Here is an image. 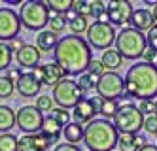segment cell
I'll use <instances>...</instances> for the list:
<instances>
[{"instance_id": "6da1fadb", "label": "cell", "mask_w": 157, "mask_h": 151, "mask_svg": "<svg viewBox=\"0 0 157 151\" xmlns=\"http://www.w3.org/2000/svg\"><path fill=\"white\" fill-rule=\"evenodd\" d=\"M53 61L63 68L64 76H82L93 61V49L82 36L68 34L59 40L53 51Z\"/></svg>"}, {"instance_id": "7a4b0ae2", "label": "cell", "mask_w": 157, "mask_h": 151, "mask_svg": "<svg viewBox=\"0 0 157 151\" xmlns=\"http://www.w3.org/2000/svg\"><path fill=\"white\" fill-rule=\"evenodd\" d=\"M125 92L131 98L155 100L157 96V64L138 62L125 74Z\"/></svg>"}, {"instance_id": "3957f363", "label": "cell", "mask_w": 157, "mask_h": 151, "mask_svg": "<svg viewBox=\"0 0 157 151\" xmlns=\"http://www.w3.org/2000/svg\"><path fill=\"white\" fill-rule=\"evenodd\" d=\"M119 142V132L108 119H95L85 125L83 144L89 151H114Z\"/></svg>"}, {"instance_id": "277c9868", "label": "cell", "mask_w": 157, "mask_h": 151, "mask_svg": "<svg viewBox=\"0 0 157 151\" xmlns=\"http://www.w3.org/2000/svg\"><path fill=\"white\" fill-rule=\"evenodd\" d=\"M116 49L119 51V55L123 57V59H127V61L140 59V57L144 55V51L148 49L146 34L134 30L132 27H125L121 32H117Z\"/></svg>"}, {"instance_id": "5b68a950", "label": "cell", "mask_w": 157, "mask_h": 151, "mask_svg": "<svg viewBox=\"0 0 157 151\" xmlns=\"http://www.w3.org/2000/svg\"><path fill=\"white\" fill-rule=\"evenodd\" d=\"M49 8L46 6V2H40V0H32V2H23L19 9V19L21 25L30 32H42L46 30V27L49 25Z\"/></svg>"}, {"instance_id": "8992f818", "label": "cell", "mask_w": 157, "mask_h": 151, "mask_svg": "<svg viewBox=\"0 0 157 151\" xmlns=\"http://www.w3.org/2000/svg\"><path fill=\"white\" fill-rule=\"evenodd\" d=\"M144 113L138 110L134 104H121L116 117H114V126L119 134H138L140 129H144Z\"/></svg>"}, {"instance_id": "52a82bcc", "label": "cell", "mask_w": 157, "mask_h": 151, "mask_svg": "<svg viewBox=\"0 0 157 151\" xmlns=\"http://www.w3.org/2000/svg\"><path fill=\"white\" fill-rule=\"evenodd\" d=\"M85 92L80 89L76 79H63L61 83H57L53 87V100L57 104V108H64V110H74L85 96Z\"/></svg>"}, {"instance_id": "ba28073f", "label": "cell", "mask_w": 157, "mask_h": 151, "mask_svg": "<svg viewBox=\"0 0 157 151\" xmlns=\"http://www.w3.org/2000/svg\"><path fill=\"white\" fill-rule=\"evenodd\" d=\"M87 43L91 45V49H112V43H116L117 32L116 28L104 21H95L87 28Z\"/></svg>"}, {"instance_id": "9c48e42d", "label": "cell", "mask_w": 157, "mask_h": 151, "mask_svg": "<svg viewBox=\"0 0 157 151\" xmlns=\"http://www.w3.org/2000/svg\"><path fill=\"white\" fill-rule=\"evenodd\" d=\"M125 92V77L117 72H106L97 81V95L104 100H117Z\"/></svg>"}, {"instance_id": "30bf717a", "label": "cell", "mask_w": 157, "mask_h": 151, "mask_svg": "<svg viewBox=\"0 0 157 151\" xmlns=\"http://www.w3.org/2000/svg\"><path fill=\"white\" fill-rule=\"evenodd\" d=\"M44 113L36 106H23L15 115V126H19L25 134H38L44 126Z\"/></svg>"}, {"instance_id": "8fae6325", "label": "cell", "mask_w": 157, "mask_h": 151, "mask_svg": "<svg viewBox=\"0 0 157 151\" xmlns=\"http://www.w3.org/2000/svg\"><path fill=\"white\" fill-rule=\"evenodd\" d=\"M21 27L23 25L17 11H13L12 8H0V42L6 43L17 38Z\"/></svg>"}, {"instance_id": "7c38bea8", "label": "cell", "mask_w": 157, "mask_h": 151, "mask_svg": "<svg viewBox=\"0 0 157 151\" xmlns=\"http://www.w3.org/2000/svg\"><path fill=\"white\" fill-rule=\"evenodd\" d=\"M132 4L127 0H116V2H106V23L112 27H121L131 23L132 17Z\"/></svg>"}, {"instance_id": "4fadbf2b", "label": "cell", "mask_w": 157, "mask_h": 151, "mask_svg": "<svg viewBox=\"0 0 157 151\" xmlns=\"http://www.w3.org/2000/svg\"><path fill=\"white\" fill-rule=\"evenodd\" d=\"M40 89H42V83L32 76V72H27L21 76V79L15 83V91L19 92V96L23 98H32V96H40Z\"/></svg>"}, {"instance_id": "5bb4252c", "label": "cell", "mask_w": 157, "mask_h": 151, "mask_svg": "<svg viewBox=\"0 0 157 151\" xmlns=\"http://www.w3.org/2000/svg\"><path fill=\"white\" fill-rule=\"evenodd\" d=\"M98 111H97V108L93 106V100L91 98H83L78 106L72 110V119H74V123H78V125H89L91 121H95Z\"/></svg>"}, {"instance_id": "9a60e30c", "label": "cell", "mask_w": 157, "mask_h": 151, "mask_svg": "<svg viewBox=\"0 0 157 151\" xmlns=\"http://www.w3.org/2000/svg\"><path fill=\"white\" fill-rule=\"evenodd\" d=\"M40 57H42V51L36 47V45L27 43L19 53H15V61H17V64L21 68H32V70H34L38 66V62H40Z\"/></svg>"}, {"instance_id": "2e32d148", "label": "cell", "mask_w": 157, "mask_h": 151, "mask_svg": "<svg viewBox=\"0 0 157 151\" xmlns=\"http://www.w3.org/2000/svg\"><path fill=\"white\" fill-rule=\"evenodd\" d=\"M131 27L134 30H138V32H146V30L150 32L153 28V15H151V11L146 9V8L134 9L132 17H131Z\"/></svg>"}, {"instance_id": "e0dca14e", "label": "cell", "mask_w": 157, "mask_h": 151, "mask_svg": "<svg viewBox=\"0 0 157 151\" xmlns=\"http://www.w3.org/2000/svg\"><path fill=\"white\" fill-rule=\"evenodd\" d=\"M63 79H64V72H63V68L59 64H55V62L42 64V79H40L42 85L55 87L57 83H61Z\"/></svg>"}, {"instance_id": "ac0fdd59", "label": "cell", "mask_w": 157, "mask_h": 151, "mask_svg": "<svg viewBox=\"0 0 157 151\" xmlns=\"http://www.w3.org/2000/svg\"><path fill=\"white\" fill-rule=\"evenodd\" d=\"M59 34H55L51 30H42L36 34V47L42 51V53H49V51H55L59 43Z\"/></svg>"}, {"instance_id": "d6986e66", "label": "cell", "mask_w": 157, "mask_h": 151, "mask_svg": "<svg viewBox=\"0 0 157 151\" xmlns=\"http://www.w3.org/2000/svg\"><path fill=\"white\" fill-rule=\"evenodd\" d=\"M146 145L144 138L138 134H119L117 147L119 151H140Z\"/></svg>"}, {"instance_id": "ffe728a7", "label": "cell", "mask_w": 157, "mask_h": 151, "mask_svg": "<svg viewBox=\"0 0 157 151\" xmlns=\"http://www.w3.org/2000/svg\"><path fill=\"white\" fill-rule=\"evenodd\" d=\"M40 132L46 136L51 144H55L57 140H61V138H63V126H61L57 121H55V119H51L49 113H48L46 119H44V126H42Z\"/></svg>"}, {"instance_id": "44dd1931", "label": "cell", "mask_w": 157, "mask_h": 151, "mask_svg": "<svg viewBox=\"0 0 157 151\" xmlns=\"http://www.w3.org/2000/svg\"><path fill=\"white\" fill-rule=\"evenodd\" d=\"M83 125H78V123H70V125H66L64 129H63V138H64V142L66 144H72V145H78L80 142H83Z\"/></svg>"}, {"instance_id": "7402d4cb", "label": "cell", "mask_w": 157, "mask_h": 151, "mask_svg": "<svg viewBox=\"0 0 157 151\" xmlns=\"http://www.w3.org/2000/svg\"><path fill=\"white\" fill-rule=\"evenodd\" d=\"M100 62L104 64L106 72H116L117 68L123 64V57L119 55V51H117V49H106V51H102Z\"/></svg>"}, {"instance_id": "603a6c76", "label": "cell", "mask_w": 157, "mask_h": 151, "mask_svg": "<svg viewBox=\"0 0 157 151\" xmlns=\"http://www.w3.org/2000/svg\"><path fill=\"white\" fill-rule=\"evenodd\" d=\"M15 111L10 106H0V132L8 134L15 126Z\"/></svg>"}, {"instance_id": "cb8c5ba5", "label": "cell", "mask_w": 157, "mask_h": 151, "mask_svg": "<svg viewBox=\"0 0 157 151\" xmlns=\"http://www.w3.org/2000/svg\"><path fill=\"white\" fill-rule=\"evenodd\" d=\"M46 6L49 8V11L57 15H66L74 6V0H48Z\"/></svg>"}, {"instance_id": "d4e9b609", "label": "cell", "mask_w": 157, "mask_h": 151, "mask_svg": "<svg viewBox=\"0 0 157 151\" xmlns=\"http://www.w3.org/2000/svg\"><path fill=\"white\" fill-rule=\"evenodd\" d=\"M117 110H119L117 100H104V98H102V104H100L98 113L102 115V119H108V121H110V119H114V117H116Z\"/></svg>"}, {"instance_id": "484cf974", "label": "cell", "mask_w": 157, "mask_h": 151, "mask_svg": "<svg viewBox=\"0 0 157 151\" xmlns=\"http://www.w3.org/2000/svg\"><path fill=\"white\" fill-rule=\"evenodd\" d=\"M68 28H70V32L74 34V36H82V34L87 32V28H89V21H87V17L76 15L74 19L68 21Z\"/></svg>"}, {"instance_id": "4316f807", "label": "cell", "mask_w": 157, "mask_h": 151, "mask_svg": "<svg viewBox=\"0 0 157 151\" xmlns=\"http://www.w3.org/2000/svg\"><path fill=\"white\" fill-rule=\"evenodd\" d=\"M0 151H19V138L12 132L0 134Z\"/></svg>"}, {"instance_id": "83f0119b", "label": "cell", "mask_w": 157, "mask_h": 151, "mask_svg": "<svg viewBox=\"0 0 157 151\" xmlns=\"http://www.w3.org/2000/svg\"><path fill=\"white\" fill-rule=\"evenodd\" d=\"M49 117L57 121L63 129H64L66 125L72 123V121H70V119H72V113H70L68 110H64V108H55V110H51V111H49Z\"/></svg>"}, {"instance_id": "f1b7e54d", "label": "cell", "mask_w": 157, "mask_h": 151, "mask_svg": "<svg viewBox=\"0 0 157 151\" xmlns=\"http://www.w3.org/2000/svg\"><path fill=\"white\" fill-rule=\"evenodd\" d=\"M78 81V85H80V89L83 91V92H89V91H97V81H98V77H93L91 74H82L80 76V79H76Z\"/></svg>"}, {"instance_id": "f546056e", "label": "cell", "mask_w": 157, "mask_h": 151, "mask_svg": "<svg viewBox=\"0 0 157 151\" xmlns=\"http://www.w3.org/2000/svg\"><path fill=\"white\" fill-rule=\"evenodd\" d=\"M64 27H68V19H66V15H57V13H53L49 17V30L55 32V34H59L64 30Z\"/></svg>"}, {"instance_id": "4dcf8cb0", "label": "cell", "mask_w": 157, "mask_h": 151, "mask_svg": "<svg viewBox=\"0 0 157 151\" xmlns=\"http://www.w3.org/2000/svg\"><path fill=\"white\" fill-rule=\"evenodd\" d=\"M10 64H12V49L8 43L0 42V70H10Z\"/></svg>"}, {"instance_id": "1f68e13d", "label": "cell", "mask_w": 157, "mask_h": 151, "mask_svg": "<svg viewBox=\"0 0 157 151\" xmlns=\"http://www.w3.org/2000/svg\"><path fill=\"white\" fill-rule=\"evenodd\" d=\"M15 91V83L8 76H0V98H10Z\"/></svg>"}, {"instance_id": "d6a6232c", "label": "cell", "mask_w": 157, "mask_h": 151, "mask_svg": "<svg viewBox=\"0 0 157 151\" xmlns=\"http://www.w3.org/2000/svg\"><path fill=\"white\" fill-rule=\"evenodd\" d=\"M91 17H95V21L106 23V2H100V0L91 2Z\"/></svg>"}, {"instance_id": "836d02e7", "label": "cell", "mask_w": 157, "mask_h": 151, "mask_svg": "<svg viewBox=\"0 0 157 151\" xmlns=\"http://www.w3.org/2000/svg\"><path fill=\"white\" fill-rule=\"evenodd\" d=\"M34 106L44 113V111H51V110H55V100H53V96H49V95H40V96H36V104Z\"/></svg>"}, {"instance_id": "e575fe53", "label": "cell", "mask_w": 157, "mask_h": 151, "mask_svg": "<svg viewBox=\"0 0 157 151\" xmlns=\"http://www.w3.org/2000/svg\"><path fill=\"white\" fill-rule=\"evenodd\" d=\"M72 11L80 17H91V2H85V0H74Z\"/></svg>"}, {"instance_id": "d590c367", "label": "cell", "mask_w": 157, "mask_h": 151, "mask_svg": "<svg viewBox=\"0 0 157 151\" xmlns=\"http://www.w3.org/2000/svg\"><path fill=\"white\" fill-rule=\"evenodd\" d=\"M19 151H38L36 142H34V134H25L19 138Z\"/></svg>"}, {"instance_id": "8d00e7d4", "label": "cell", "mask_w": 157, "mask_h": 151, "mask_svg": "<svg viewBox=\"0 0 157 151\" xmlns=\"http://www.w3.org/2000/svg\"><path fill=\"white\" fill-rule=\"evenodd\" d=\"M87 74H91L93 77H100L102 74H106V68H104V64L100 62V61H91V64H89V68H87Z\"/></svg>"}, {"instance_id": "74e56055", "label": "cell", "mask_w": 157, "mask_h": 151, "mask_svg": "<svg viewBox=\"0 0 157 151\" xmlns=\"http://www.w3.org/2000/svg\"><path fill=\"white\" fill-rule=\"evenodd\" d=\"M144 130L148 134H157V115H148V117H146Z\"/></svg>"}, {"instance_id": "f35d334b", "label": "cell", "mask_w": 157, "mask_h": 151, "mask_svg": "<svg viewBox=\"0 0 157 151\" xmlns=\"http://www.w3.org/2000/svg\"><path fill=\"white\" fill-rule=\"evenodd\" d=\"M138 110L144 115H155V100H140Z\"/></svg>"}, {"instance_id": "ab89813d", "label": "cell", "mask_w": 157, "mask_h": 151, "mask_svg": "<svg viewBox=\"0 0 157 151\" xmlns=\"http://www.w3.org/2000/svg\"><path fill=\"white\" fill-rule=\"evenodd\" d=\"M34 142H36V149H38V151H48V149H49V145H51V142H49V140H48V138L44 136L42 132L34 134Z\"/></svg>"}, {"instance_id": "60d3db41", "label": "cell", "mask_w": 157, "mask_h": 151, "mask_svg": "<svg viewBox=\"0 0 157 151\" xmlns=\"http://www.w3.org/2000/svg\"><path fill=\"white\" fill-rule=\"evenodd\" d=\"M146 40H148L150 49H153V51L157 53V27H153L148 34H146Z\"/></svg>"}, {"instance_id": "b9f144b4", "label": "cell", "mask_w": 157, "mask_h": 151, "mask_svg": "<svg viewBox=\"0 0 157 151\" xmlns=\"http://www.w3.org/2000/svg\"><path fill=\"white\" fill-rule=\"evenodd\" d=\"M8 45H10V49H12V53H13V51H15V53H19V51L23 49L27 43L23 42V38H19V36H17V38H13L12 42H8Z\"/></svg>"}, {"instance_id": "7bdbcfd3", "label": "cell", "mask_w": 157, "mask_h": 151, "mask_svg": "<svg viewBox=\"0 0 157 151\" xmlns=\"http://www.w3.org/2000/svg\"><path fill=\"white\" fill-rule=\"evenodd\" d=\"M10 79H12L13 81V83H17V81L21 79V76H23V72H21L19 70V66H15V68H10V70H8V74H6Z\"/></svg>"}, {"instance_id": "ee69618b", "label": "cell", "mask_w": 157, "mask_h": 151, "mask_svg": "<svg viewBox=\"0 0 157 151\" xmlns=\"http://www.w3.org/2000/svg\"><path fill=\"white\" fill-rule=\"evenodd\" d=\"M142 57H144V62H148V64H155L153 61H155V57H157V53H155L153 49H150V47H148V49L144 51V55H142Z\"/></svg>"}, {"instance_id": "f6af8a7d", "label": "cell", "mask_w": 157, "mask_h": 151, "mask_svg": "<svg viewBox=\"0 0 157 151\" xmlns=\"http://www.w3.org/2000/svg\"><path fill=\"white\" fill-rule=\"evenodd\" d=\"M53 151H82L78 145H72V144H59V145H55Z\"/></svg>"}, {"instance_id": "bcb514c9", "label": "cell", "mask_w": 157, "mask_h": 151, "mask_svg": "<svg viewBox=\"0 0 157 151\" xmlns=\"http://www.w3.org/2000/svg\"><path fill=\"white\" fill-rule=\"evenodd\" d=\"M151 15H153V27H157V2L153 4V9H151Z\"/></svg>"}, {"instance_id": "7dc6e473", "label": "cell", "mask_w": 157, "mask_h": 151, "mask_svg": "<svg viewBox=\"0 0 157 151\" xmlns=\"http://www.w3.org/2000/svg\"><path fill=\"white\" fill-rule=\"evenodd\" d=\"M140 151H157V145H151V144H146Z\"/></svg>"}, {"instance_id": "c3c4849f", "label": "cell", "mask_w": 157, "mask_h": 151, "mask_svg": "<svg viewBox=\"0 0 157 151\" xmlns=\"http://www.w3.org/2000/svg\"><path fill=\"white\" fill-rule=\"evenodd\" d=\"M155 115H157V100H155Z\"/></svg>"}, {"instance_id": "681fc988", "label": "cell", "mask_w": 157, "mask_h": 151, "mask_svg": "<svg viewBox=\"0 0 157 151\" xmlns=\"http://www.w3.org/2000/svg\"><path fill=\"white\" fill-rule=\"evenodd\" d=\"M155 136H157V134H155Z\"/></svg>"}]
</instances>
